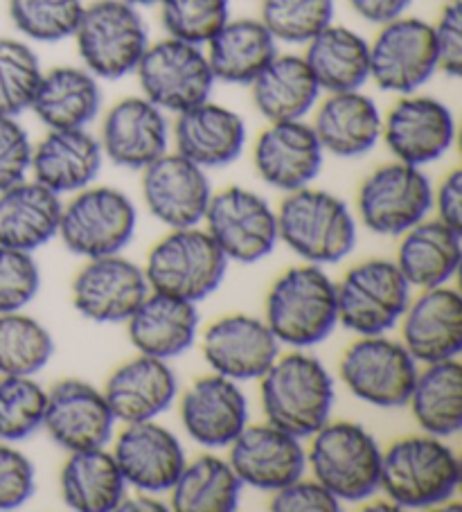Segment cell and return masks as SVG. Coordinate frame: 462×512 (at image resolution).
Listing matches in <instances>:
<instances>
[{
  "instance_id": "1",
  "label": "cell",
  "mask_w": 462,
  "mask_h": 512,
  "mask_svg": "<svg viewBox=\"0 0 462 512\" xmlns=\"http://www.w3.org/2000/svg\"><path fill=\"white\" fill-rule=\"evenodd\" d=\"M262 379L266 422L296 438H312L334 409V379L323 361L307 352H289L273 361Z\"/></svg>"
},
{
  "instance_id": "2",
  "label": "cell",
  "mask_w": 462,
  "mask_h": 512,
  "mask_svg": "<svg viewBox=\"0 0 462 512\" xmlns=\"http://www.w3.org/2000/svg\"><path fill=\"white\" fill-rule=\"evenodd\" d=\"M460 481V458L438 436L402 438L381 456L379 490L402 510L444 506Z\"/></svg>"
},
{
  "instance_id": "3",
  "label": "cell",
  "mask_w": 462,
  "mask_h": 512,
  "mask_svg": "<svg viewBox=\"0 0 462 512\" xmlns=\"http://www.w3.org/2000/svg\"><path fill=\"white\" fill-rule=\"evenodd\" d=\"M264 321L280 346L296 350L318 346L339 325L336 282L318 264L291 267L273 282Z\"/></svg>"
},
{
  "instance_id": "4",
  "label": "cell",
  "mask_w": 462,
  "mask_h": 512,
  "mask_svg": "<svg viewBox=\"0 0 462 512\" xmlns=\"http://www.w3.org/2000/svg\"><path fill=\"white\" fill-rule=\"evenodd\" d=\"M278 217V240L309 264H336L357 246V222L348 203L316 188L287 192Z\"/></svg>"
},
{
  "instance_id": "5",
  "label": "cell",
  "mask_w": 462,
  "mask_h": 512,
  "mask_svg": "<svg viewBox=\"0 0 462 512\" xmlns=\"http://www.w3.org/2000/svg\"><path fill=\"white\" fill-rule=\"evenodd\" d=\"M77 52L97 79H122L136 73L149 46V28L138 7L127 0H93L75 30Z\"/></svg>"
},
{
  "instance_id": "6",
  "label": "cell",
  "mask_w": 462,
  "mask_h": 512,
  "mask_svg": "<svg viewBox=\"0 0 462 512\" xmlns=\"http://www.w3.org/2000/svg\"><path fill=\"white\" fill-rule=\"evenodd\" d=\"M381 447L357 422H325L312 436L307 465L339 501H368L379 492Z\"/></svg>"
},
{
  "instance_id": "7",
  "label": "cell",
  "mask_w": 462,
  "mask_h": 512,
  "mask_svg": "<svg viewBox=\"0 0 462 512\" xmlns=\"http://www.w3.org/2000/svg\"><path fill=\"white\" fill-rule=\"evenodd\" d=\"M142 269L151 291L201 303L224 282L228 258L199 226L172 228L149 251Z\"/></svg>"
},
{
  "instance_id": "8",
  "label": "cell",
  "mask_w": 462,
  "mask_h": 512,
  "mask_svg": "<svg viewBox=\"0 0 462 512\" xmlns=\"http://www.w3.org/2000/svg\"><path fill=\"white\" fill-rule=\"evenodd\" d=\"M136 226L138 210L129 194L109 185H88L61 210L57 235L70 253L93 260L122 253L133 240Z\"/></svg>"
},
{
  "instance_id": "9",
  "label": "cell",
  "mask_w": 462,
  "mask_h": 512,
  "mask_svg": "<svg viewBox=\"0 0 462 512\" xmlns=\"http://www.w3.org/2000/svg\"><path fill=\"white\" fill-rule=\"evenodd\" d=\"M133 75L142 95L174 116L210 100L217 84L206 50L172 37L149 43Z\"/></svg>"
},
{
  "instance_id": "10",
  "label": "cell",
  "mask_w": 462,
  "mask_h": 512,
  "mask_svg": "<svg viewBox=\"0 0 462 512\" xmlns=\"http://www.w3.org/2000/svg\"><path fill=\"white\" fill-rule=\"evenodd\" d=\"M339 323L359 337L386 334L402 321L411 303V285L390 260H368L352 267L336 285Z\"/></svg>"
},
{
  "instance_id": "11",
  "label": "cell",
  "mask_w": 462,
  "mask_h": 512,
  "mask_svg": "<svg viewBox=\"0 0 462 512\" xmlns=\"http://www.w3.org/2000/svg\"><path fill=\"white\" fill-rule=\"evenodd\" d=\"M339 375L361 402L379 409H399L411 397L417 361L402 341L375 334L361 337L343 352Z\"/></svg>"
},
{
  "instance_id": "12",
  "label": "cell",
  "mask_w": 462,
  "mask_h": 512,
  "mask_svg": "<svg viewBox=\"0 0 462 512\" xmlns=\"http://www.w3.org/2000/svg\"><path fill=\"white\" fill-rule=\"evenodd\" d=\"M203 222L228 262L255 264L278 244V217L271 203L239 185L212 192Z\"/></svg>"
},
{
  "instance_id": "13",
  "label": "cell",
  "mask_w": 462,
  "mask_h": 512,
  "mask_svg": "<svg viewBox=\"0 0 462 512\" xmlns=\"http://www.w3.org/2000/svg\"><path fill=\"white\" fill-rule=\"evenodd\" d=\"M359 217L368 231L397 237L433 210V185L422 167L388 163L372 172L359 190Z\"/></svg>"
},
{
  "instance_id": "14",
  "label": "cell",
  "mask_w": 462,
  "mask_h": 512,
  "mask_svg": "<svg viewBox=\"0 0 462 512\" xmlns=\"http://www.w3.org/2000/svg\"><path fill=\"white\" fill-rule=\"evenodd\" d=\"M438 73L433 28L417 16L379 25L370 43V79L381 91L395 95L417 93Z\"/></svg>"
},
{
  "instance_id": "15",
  "label": "cell",
  "mask_w": 462,
  "mask_h": 512,
  "mask_svg": "<svg viewBox=\"0 0 462 512\" xmlns=\"http://www.w3.org/2000/svg\"><path fill=\"white\" fill-rule=\"evenodd\" d=\"M381 138L399 163L424 167L449 154L456 118L438 97L402 95L384 118Z\"/></svg>"
},
{
  "instance_id": "16",
  "label": "cell",
  "mask_w": 462,
  "mask_h": 512,
  "mask_svg": "<svg viewBox=\"0 0 462 512\" xmlns=\"http://www.w3.org/2000/svg\"><path fill=\"white\" fill-rule=\"evenodd\" d=\"M142 199L167 228L199 226L212 199V183L203 167L179 152H165L142 170Z\"/></svg>"
},
{
  "instance_id": "17",
  "label": "cell",
  "mask_w": 462,
  "mask_h": 512,
  "mask_svg": "<svg viewBox=\"0 0 462 512\" xmlns=\"http://www.w3.org/2000/svg\"><path fill=\"white\" fill-rule=\"evenodd\" d=\"M115 416L104 391L84 379H61L48 391L43 427L66 452L106 447L115 427Z\"/></svg>"
},
{
  "instance_id": "18",
  "label": "cell",
  "mask_w": 462,
  "mask_h": 512,
  "mask_svg": "<svg viewBox=\"0 0 462 512\" xmlns=\"http://www.w3.org/2000/svg\"><path fill=\"white\" fill-rule=\"evenodd\" d=\"M145 269L120 253L88 260L73 280V305L93 323H127L149 296Z\"/></svg>"
},
{
  "instance_id": "19",
  "label": "cell",
  "mask_w": 462,
  "mask_h": 512,
  "mask_svg": "<svg viewBox=\"0 0 462 512\" xmlns=\"http://www.w3.org/2000/svg\"><path fill=\"white\" fill-rule=\"evenodd\" d=\"M97 140L104 158L113 165L142 172L156 158L170 152L172 127L163 109L145 95H131L106 111Z\"/></svg>"
},
{
  "instance_id": "20",
  "label": "cell",
  "mask_w": 462,
  "mask_h": 512,
  "mask_svg": "<svg viewBox=\"0 0 462 512\" xmlns=\"http://www.w3.org/2000/svg\"><path fill=\"white\" fill-rule=\"evenodd\" d=\"M325 149L305 120L269 122L253 147V163L264 183L282 192L307 188L323 170Z\"/></svg>"
},
{
  "instance_id": "21",
  "label": "cell",
  "mask_w": 462,
  "mask_h": 512,
  "mask_svg": "<svg viewBox=\"0 0 462 512\" xmlns=\"http://www.w3.org/2000/svg\"><path fill=\"white\" fill-rule=\"evenodd\" d=\"M203 357L217 375L253 382L280 357V341L257 316L230 314L203 332Z\"/></svg>"
},
{
  "instance_id": "22",
  "label": "cell",
  "mask_w": 462,
  "mask_h": 512,
  "mask_svg": "<svg viewBox=\"0 0 462 512\" xmlns=\"http://www.w3.org/2000/svg\"><path fill=\"white\" fill-rule=\"evenodd\" d=\"M111 454L127 485L151 494L170 492L188 463L181 440L156 420L124 425Z\"/></svg>"
},
{
  "instance_id": "23",
  "label": "cell",
  "mask_w": 462,
  "mask_h": 512,
  "mask_svg": "<svg viewBox=\"0 0 462 512\" xmlns=\"http://www.w3.org/2000/svg\"><path fill=\"white\" fill-rule=\"evenodd\" d=\"M228 447V463L248 488L275 492L300 479L307 470V452L300 438L273 427L271 422L246 425Z\"/></svg>"
},
{
  "instance_id": "24",
  "label": "cell",
  "mask_w": 462,
  "mask_h": 512,
  "mask_svg": "<svg viewBox=\"0 0 462 512\" xmlns=\"http://www.w3.org/2000/svg\"><path fill=\"white\" fill-rule=\"evenodd\" d=\"M248 400L224 375L199 377L181 397V422L188 436L208 449H224L248 425Z\"/></svg>"
},
{
  "instance_id": "25",
  "label": "cell",
  "mask_w": 462,
  "mask_h": 512,
  "mask_svg": "<svg viewBox=\"0 0 462 512\" xmlns=\"http://www.w3.org/2000/svg\"><path fill=\"white\" fill-rule=\"evenodd\" d=\"M402 343L420 364L458 359L462 350V298L447 285L422 289L402 316Z\"/></svg>"
},
{
  "instance_id": "26",
  "label": "cell",
  "mask_w": 462,
  "mask_h": 512,
  "mask_svg": "<svg viewBox=\"0 0 462 512\" xmlns=\"http://www.w3.org/2000/svg\"><path fill=\"white\" fill-rule=\"evenodd\" d=\"M179 395V377L170 361L149 355L124 361L106 379L104 397L122 425L156 420L170 409Z\"/></svg>"
},
{
  "instance_id": "27",
  "label": "cell",
  "mask_w": 462,
  "mask_h": 512,
  "mask_svg": "<svg viewBox=\"0 0 462 512\" xmlns=\"http://www.w3.org/2000/svg\"><path fill=\"white\" fill-rule=\"evenodd\" d=\"M172 138L181 156L203 170H217L242 156L248 129L237 111L206 100L176 116Z\"/></svg>"
},
{
  "instance_id": "28",
  "label": "cell",
  "mask_w": 462,
  "mask_h": 512,
  "mask_svg": "<svg viewBox=\"0 0 462 512\" xmlns=\"http://www.w3.org/2000/svg\"><path fill=\"white\" fill-rule=\"evenodd\" d=\"M104 161L100 140L88 129H48L32 149L30 172L61 197L93 185Z\"/></svg>"
},
{
  "instance_id": "29",
  "label": "cell",
  "mask_w": 462,
  "mask_h": 512,
  "mask_svg": "<svg viewBox=\"0 0 462 512\" xmlns=\"http://www.w3.org/2000/svg\"><path fill=\"white\" fill-rule=\"evenodd\" d=\"M314 131L325 154L339 158H359L377 147L384 116L377 102L361 91L327 93L318 100Z\"/></svg>"
},
{
  "instance_id": "30",
  "label": "cell",
  "mask_w": 462,
  "mask_h": 512,
  "mask_svg": "<svg viewBox=\"0 0 462 512\" xmlns=\"http://www.w3.org/2000/svg\"><path fill=\"white\" fill-rule=\"evenodd\" d=\"M131 346L140 355L172 361L188 352L199 334L197 303L149 291L127 321Z\"/></svg>"
},
{
  "instance_id": "31",
  "label": "cell",
  "mask_w": 462,
  "mask_h": 512,
  "mask_svg": "<svg viewBox=\"0 0 462 512\" xmlns=\"http://www.w3.org/2000/svg\"><path fill=\"white\" fill-rule=\"evenodd\" d=\"M104 93L91 70L57 66L43 70L30 111L46 129H88L100 116Z\"/></svg>"
},
{
  "instance_id": "32",
  "label": "cell",
  "mask_w": 462,
  "mask_h": 512,
  "mask_svg": "<svg viewBox=\"0 0 462 512\" xmlns=\"http://www.w3.org/2000/svg\"><path fill=\"white\" fill-rule=\"evenodd\" d=\"M64 203L39 181L23 179L0 192V246L34 253L57 237Z\"/></svg>"
},
{
  "instance_id": "33",
  "label": "cell",
  "mask_w": 462,
  "mask_h": 512,
  "mask_svg": "<svg viewBox=\"0 0 462 512\" xmlns=\"http://www.w3.org/2000/svg\"><path fill=\"white\" fill-rule=\"evenodd\" d=\"M462 260V233L440 219H422L404 233L395 264L411 287L449 285Z\"/></svg>"
},
{
  "instance_id": "34",
  "label": "cell",
  "mask_w": 462,
  "mask_h": 512,
  "mask_svg": "<svg viewBox=\"0 0 462 512\" xmlns=\"http://www.w3.org/2000/svg\"><path fill=\"white\" fill-rule=\"evenodd\" d=\"M253 104L266 122L305 120L321 100V86L302 55H275L251 84Z\"/></svg>"
},
{
  "instance_id": "35",
  "label": "cell",
  "mask_w": 462,
  "mask_h": 512,
  "mask_svg": "<svg viewBox=\"0 0 462 512\" xmlns=\"http://www.w3.org/2000/svg\"><path fill=\"white\" fill-rule=\"evenodd\" d=\"M206 55L217 82L251 86L278 55V41L260 19H230L208 41Z\"/></svg>"
},
{
  "instance_id": "36",
  "label": "cell",
  "mask_w": 462,
  "mask_h": 512,
  "mask_svg": "<svg viewBox=\"0 0 462 512\" xmlns=\"http://www.w3.org/2000/svg\"><path fill=\"white\" fill-rule=\"evenodd\" d=\"M302 57L323 93L359 91L370 79V41L345 25H327Z\"/></svg>"
},
{
  "instance_id": "37",
  "label": "cell",
  "mask_w": 462,
  "mask_h": 512,
  "mask_svg": "<svg viewBox=\"0 0 462 512\" xmlns=\"http://www.w3.org/2000/svg\"><path fill=\"white\" fill-rule=\"evenodd\" d=\"M59 485L61 499L77 512H113L127 494V481L104 447L70 452Z\"/></svg>"
},
{
  "instance_id": "38",
  "label": "cell",
  "mask_w": 462,
  "mask_h": 512,
  "mask_svg": "<svg viewBox=\"0 0 462 512\" xmlns=\"http://www.w3.org/2000/svg\"><path fill=\"white\" fill-rule=\"evenodd\" d=\"M413 418L424 434L449 438L462 429V366L458 359L417 370L411 397Z\"/></svg>"
},
{
  "instance_id": "39",
  "label": "cell",
  "mask_w": 462,
  "mask_h": 512,
  "mask_svg": "<svg viewBox=\"0 0 462 512\" xmlns=\"http://www.w3.org/2000/svg\"><path fill=\"white\" fill-rule=\"evenodd\" d=\"M242 481L233 465L219 456H199L185 463L170 488V510L176 512H233L239 506Z\"/></svg>"
},
{
  "instance_id": "40",
  "label": "cell",
  "mask_w": 462,
  "mask_h": 512,
  "mask_svg": "<svg viewBox=\"0 0 462 512\" xmlns=\"http://www.w3.org/2000/svg\"><path fill=\"white\" fill-rule=\"evenodd\" d=\"M55 355V339L41 321L23 312L0 314V375L34 377Z\"/></svg>"
},
{
  "instance_id": "41",
  "label": "cell",
  "mask_w": 462,
  "mask_h": 512,
  "mask_svg": "<svg viewBox=\"0 0 462 512\" xmlns=\"http://www.w3.org/2000/svg\"><path fill=\"white\" fill-rule=\"evenodd\" d=\"M48 391L34 377L0 375V443H19L43 427Z\"/></svg>"
},
{
  "instance_id": "42",
  "label": "cell",
  "mask_w": 462,
  "mask_h": 512,
  "mask_svg": "<svg viewBox=\"0 0 462 512\" xmlns=\"http://www.w3.org/2000/svg\"><path fill=\"white\" fill-rule=\"evenodd\" d=\"M84 7V0H7L14 28L37 43L73 39Z\"/></svg>"
},
{
  "instance_id": "43",
  "label": "cell",
  "mask_w": 462,
  "mask_h": 512,
  "mask_svg": "<svg viewBox=\"0 0 462 512\" xmlns=\"http://www.w3.org/2000/svg\"><path fill=\"white\" fill-rule=\"evenodd\" d=\"M41 77L39 55L28 41L0 39V116L30 111Z\"/></svg>"
},
{
  "instance_id": "44",
  "label": "cell",
  "mask_w": 462,
  "mask_h": 512,
  "mask_svg": "<svg viewBox=\"0 0 462 512\" xmlns=\"http://www.w3.org/2000/svg\"><path fill=\"white\" fill-rule=\"evenodd\" d=\"M336 0H262L260 21L278 43L307 46L334 23Z\"/></svg>"
},
{
  "instance_id": "45",
  "label": "cell",
  "mask_w": 462,
  "mask_h": 512,
  "mask_svg": "<svg viewBox=\"0 0 462 512\" xmlns=\"http://www.w3.org/2000/svg\"><path fill=\"white\" fill-rule=\"evenodd\" d=\"M158 7L167 37L201 48L233 19L230 0H163Z\"/></svg>"
},
{
  "instance_id": "46",
  "label": "cell",
  "mask_w": 462,
  "mask_h": 512,
  "mask_svg": "<svg viewBox=\"0 0 462 512\" xmlns=\"http://www.w3.org/2000/svg\"><path fill=\"white\" fill-rule=\"evenodd\" d=\"M41 271L32 253L0 246V314L23 312L39 294Z\"/></svg>"
},
{
  "instance_id": "47",
  "label": "cell",
  "mask_w": 462,
  "mask_h": 512,
  "mask_svg": "<svg viewBox=\"0 0 462 512\" xmlns=\"http://www.w3.org/2000/svg\"><path fill=\"white\" fill-rule=\"evenodd\" d=\"M34 143L19 118L0 116V192L28 179Z\"/></svg>"
},
{
  "instance_id": "48",
  "label": "cell",
  "mask_w": 462,
  "mask_h": 512,
  "mask_svg": "<svg viewBox=\"0 0 462 512\" xmlns=\"http://www.w3.org/2000/svg\"><path fill=\"white\" fill-rule=\"evenodd\" d=\"M37 490L34 463L12 443H0V510L21 508Z\"/></svg>"
},
{
  "instance_id": "49",
  "label": "cell",
  "mask_w": 462,
  "mask_h": 512,
  "mask_svg": "<svg viewBox=\"0 0 462 512\" xmlns=\"http://www.w3.org/2000/svg\"><path fill=\"white\" fill-rule=\"evenodd\" d=\"M435 52H438V70L447 77L462 75V3H444L438 21L431 23Z\"/></svg>"
},
{
  "instance_id": "50",
  "label": "cell",
  "mask_w": 462,
  "mask_h": 512,
  "mask_svg": "<svg viewBox=\"0 0 462 512\" xmlns=\"http://www.w3.org/2000/svg\"><path fill=\"white\" fill-rule=\"evenodd\" d=\"M273 512H339L341 501L316 479H296L273 492Z\"/></svg>"
},
{
  "instance_id": "51",
  "label": "cell",
  "mask_w": 462,
  "mask_h": 512,
  "mask_svg": "<svg viewBox=\"0 0 462 512\" xmlns=\"http://www.w3.org/2000/svg\"><path fill=\"white\" fill-rule=\"evenodd\" d=\"M433 208L440 222L462 233V170L444 176L438 192H433Z\"/></svg>"
},
{
  "instance_id": "52",
  "label": "cell",
  "mask_w": 462,
  "mask_h": 512,
  "mask_svg": "<svg viewBox=\"0 0 462 512\" xmlns=\"http://www.w3.org/2000/svg\"><path fill=\"white\" fill-rule=\"evenodd\" d=\"M352 12L372 25H384L408 12L413 0H348Z\"/></svg>"
},
{
  "instance_id": "53",
  "label": "cell",
  "mask_w": 462,
  "mask_h": 512,
  "mask_svg": "<svg viewBox=\"0 0 462 512\" xmlns=\"http://www.w3.org/2000/svg\"><path fill=\"white\" fill-rule=\"evenodd\" d=\"M118 510L120 512H165L170 510V506H165L163 501H158L156 494L138 490L136 497H127V494H124Z\"/></svg>"
},
{
  "instance_id": "54",
  "label": "cell",
  "mask_w": 462,
  "mask_h": 512,
  "mask_svg": "<svg viewBox=\"0 0 462 512\" xmlns=\"http://www.w3.org/2000/svg\"><path fill=\"white\" fill-rule=\"evenodd\" d=\"M127 3H129V5H133V7H138V10H140V7H154V5H161L163 0H127Z\"/></svg>"
},
{
  "instance_id": "55",
  "label": "cell",
  "mask_w": 462,
  "mask_h": 512,
  "mask_svg": "<svg viewBox=\"0 0 462 512\" xmlns=\"http://www.w3.org/2000/svg\"><path fill=\"white\" fill-rule=\"evenodd\" d=\"M444 3H453V0H444Z\"/></svg>"
}]
</instances>
